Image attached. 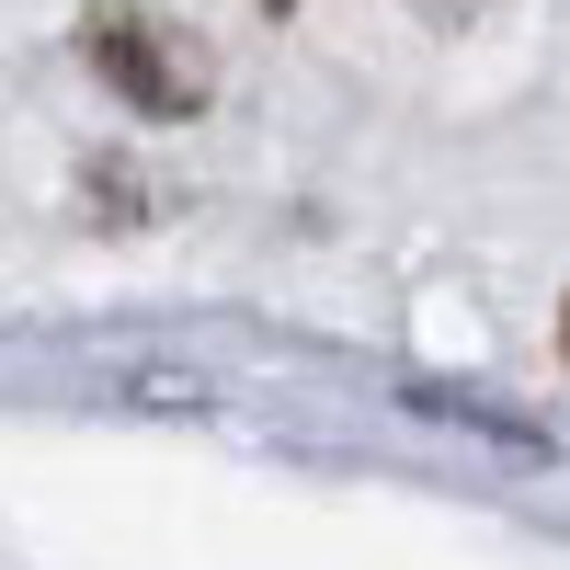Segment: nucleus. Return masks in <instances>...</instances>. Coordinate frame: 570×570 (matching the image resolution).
Returning a JSON list of instances; mask_svg holds the SVG:
<instances>
[{
    "label": "nucleus",
    "mask_w": 570,
    "mask_h": 570,
    "mask_svg": "<svg viewBox=\"0 0 570 570\" xmlns=\"http://www.w3.org/2000/svg\"><path fill=\"white\" fill-rule=\"evenodd\" d=\"M422 12H434V23H468V12H480V0H422Z\"/></svg>",
    "instance_id": "f03ea898"
},
{
    "label": "nucleus",
    "mask_w": 570,
    "mask_h": 570,
    "mask_svg": "<svg viewBox=\"0 0 570 570\" xmlns=\"http://www.w3.org/2000/svg\"><path fill=\"white\" fill-rule=\"evenodd\" d=\"M91 69L149 115H195L206 104V46L183 23H160V12H91Z\"/></svg>",
    "instance_id": "f257e3e1"
}]
</instances>
